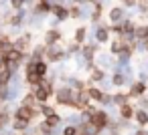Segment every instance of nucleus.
Segmentation results:
<instances>
[{
  "instance_id": "22",
  "label": "nucleus",
  "mask_w": 148,
  "mask_h": 135,
  "mask_svg": "<svg viewBox=\"0 0 148 135\" xmlns=\"http://www.w3.org/2000/svg\"><path fill=\"white\" fill-rule=\"evenodd\" d=\"M114 83H116V85H122V83H124V77L116 75V77H114Z\"/></svg>"
},
{
  "instance_id": "15",
  "label": "nucleus",
  "mask_w": 148,
  "mask_h": 135,
  "mask_svg": "<svg viewBox=\"0 0 148 135\" xmlns=\"http://www.w3.org/2000/svg\"><path fill=\"white\" fill-rule=\"evenodd\" d=\"M144 89H146V87H144V83H136V85L132 87V95H142V93H144Z\"/></svg>"
},
{
  "instance_id": "8",
  "label": "nucleus",
  "mask_w": 148,
  "mask_h": 135,
  "mask_svg": "<svg viewBox=\"0 0 148 135\" xmlns=\"http://www.w3.org/2000/svg\"><path fill=\"white\" fill-rule=\"evenodd\" d=\"M29 127H31V125H29L27 121H21V119H12V121H10V127H8V129H12L14 133H23V131H27Z\"/></svg>"
},
{
  "instance_id": "2",
  "label": "nucleus",
  "mask_w": 148,
  "mask_h": 135,
  "mask_svg": "<svg viewBox=\"0 0 148 135\" xmlns=\"http://www.w3.org/2000/svg\"><path fill=\"white\" fill-rule=\"evenodd\" d=\"M75 93L77 91H73L69 85H63V87H59V89H55V101H57V105H63V107H73V103H75Z\"/></svg>"
},
{
  "instance_id": "20",
  "label": "nucleus",
  "mask_w": 148,
  "mask_h": 135,
  "mask_svg": "<svg viewBox=\"0 0 148 135\" xmlns=\"http://www.w3.org/2000/svg\"><path fill=\"white\" fill-rule=\"evenodd\" d=\"M122 115H124V117H132V109H130L128 105H122Z\"/></svg>"
},
{
  "instance_id": "13",
  "label": "nucleus",
  "mask_w": 148,
  "mask_h": 135,
  "mask_svg": "<svg viewBox=\"0 0 148 135\" xmlns=\"http://www.w3.org/2000/svg\"><path fill=\"white\" fill-rule=\"evenodd\" d=\"M136 36H138V38H142V41H148V26L138 28V30H136Z\"/></svg>"
},
{
  "instance_id": "5",
  "label": "nucleus",
  "mask_w": 148,
  "mask_h": 135,
  "mask_svg": "<svg viewBox=\"0 0 148 135\" xmlns=\"http://www.w3.org/2000/svg\"><path fill=\"white\" fill-rule=\"evenodd\" d=\"M35 73H37L41 79H45V77L49 75V63H47L45 59H41V61H35Z\"/></svg>"
},
{
  "instance_id": "7",
  "label": "nucleus",
  "mask_w": 148,
  "mask_h": 135,
  "mask_svg": "<svg viewBox=\"0 0 148 135\" xmlns=\"http://www.w3.org/2000/svg\"><path fill=\"white\" fill-rule=\"evenodd\" d=\"M18 103H21V105H25V107H33V109H35V107H39V103H37V99H35V95H33L31 91H27V93L21 97V101H18Z\"/></svg>"
},
{
  "instance_id": "4",
  "label": "nucleus",
  "mask_w": 148,
  "mask_h": 135,
  "mask_svg": "<svg viewBox=\"0 0 148 135\" xmlns=\"http://www.w3.org/2000/svg\"><path fill=\"white\" fill-rule=\"evenodd\" d=\"M89 123H93L97 129H101V127H106L108 125V115L103 113V111H93L91 113V121Z\"/></svg>"
},
{
  "instance_id": "19",
  "label": "nucleus",
  "mask_w": 148,
  "mask_h": 135,
  "mask_svg": "<svg viewBox=\"0 0 148 135\" xmlns=\"http://www.w3.org/2000/svg\"><path fill=\"white\" fill-rule=\"evenodd\" d=\"M120 14H122V10H118V8H114V10L110 12V18H112V20H118V18H120Z\"/></svg>"
},
{
  "instance_id": "14",
  "label": "nucleus",
  "mask_w": 148,
  "mask_h": 135,
  "mask_svg": "<svg viewBox=\"0 0 148 135\" xmlns=\"http://www.w3.org/2000/svg\"><path fill=\"white\" fill-rule=\"evenodd\" d=\"M79 133V129L75 127V125H67V127H63V135H77Z\"/></svg>"
},
{
  "instance_id": "1",
  "label": "nucleus",
  "mask_w": 148,
  "mask_h": 135,
  "mask_svg": "<svg viewBox=\"0 0 148 135\" xmlns=\"http://www.w3.org/2000/svg\"><path fill=\"white\" fill-rule=\"evenodd\" d=\"M37 117H41V113H39V107H25V105H16L14 109H12V119H21V121H27L29 125H33V121L37 119Z\"/></svg>"
},
{
  "instance_id": "11",
  "label": "nucleus",
  "mask_w": 148,
  "mask_h": 135,
  "mask_svg": "<svg viewBox=\"0 0 148 135\" xmlns=\"http://www.w3.org/2000/svg\"><path fill=\"white\" fill-rule=\"evenodd\" d=\"M87 95H89V99H95V101H103V97H106L99 89H93V87L87 89Z\"/></svg>"
},
{
  "instance_id": "21",
  "label": "nucleus",
  "mask_w": 148,
  "mask_h": 135,
  "mask_svg": "<svg viewBox=\"0 0 148 135\" xmlns=\"http://www.w3.org/2000/svg\"><path fill=\"white\" fill-rule=\"evenodd\" d=\"M91 79H93V81H101V79H103V73H101V71H93Z\"/></svg>"
},
{
  "instance_id": "12",
  "label": "nucleus",
  "mask_w": 148,
  "mask_h": 135,
  "mask_svg": "<svg viewBox=\"0 0 148 135\" xmlns=\"http://www.w3.org/2000/svg\"><path fill=\"white\" fill-rule=\"evenodd\" d=\"M8 4H10V8H12L14 12L25 10V0H8Z\"/></svg>"
},
{
  "instance_id": "6",
  "label": "nucleus",
  "mask_w": 148,
  "mask_h": 135,
  "mask_svg": "<svg viewBox=\"0 0 148 135\" xmlns=\"http://www.w3.org/2000/svg\"><path fill=\"white\" fill-rule=\"evenodd\" d=\"M55 16H57V20H65V18H69V8H65L63 4H53V10H51Z\"/></svg>"
},
{
  "instance_id": "18",
  "label": "nucleus",
  "mask_w": 148,
  "mask_h": 135,
  "mask_svg": "<svg viewBox=\"0 0 148 135\" xmlns=\"http://www.w3.org/2000/svg\"><path fill=\"white\" fill-rule=\"evenodd\" d=\"M97 41H108V30L106 28H97Z\"/></svg>"
},
{
  "instance_id": "16",
  "label": "nucleus",
  "mask_w": 148,
  "mask_h": 135,
  "mask_svg": "<svg viewBox=\"0 0 148 135\" xmlns=\"http://www.w3.org/2000/svg\"><path fill=\"white\" fill-rule=\"evenodd\" d=\"M83 38H85V26L77 28V32H75V41L77 43H83Z\"/></svg>"
},
{
  "instance_id": "23",
  "label": "nucleus",
  "mask_w": 148,
  "mask_h": 135,
  "mask_svg": "<svg viewBox=\"0 0 148 135\" xmlns=\"http://www.w3.org/2000/svg\"><path fill=\"white\" fill-rule=\"evenodd\" d=\"M138 135H146V133H144V131H140V133H138Z\"/></svg>"
},
{
  "instance_id": "10",
  "label": "nucleus",
  "mask_w": 148,
  "mask_h": 135,
  "mask_svg": "<svg viewBox=\"0 0 148 135\" xmlns=\"http://www.w3.org/2000/svg\"><path fill=\"white\" fill-rule=\"evenodd\" d=\"M39 113H41V117L45 119V117H49V115H53V113H57V111H55V107L49 105V103H39Z\"/></svg>"
},
{
  "instance_id": "3",
  "label": "nucleus",
  "mask_w": 148,
  "mask_h": 135,
  "mask_svg": "<svg viewBox=\"0 0 148 135\" xmlns=\"http://www.w3.org/2000/svg\"><path fill=\"white\" fill-rule=\"evenodd\" d=\"M61 41V32L57 30V28H49L47 32H45V47H53V45H57Z\"/></svg>"
},
{
  "instance_id": "9",
  "label": "nucleus",
  "mask_w": 148,
  "mask_h": 135,
  "mask_svg": "<svg viewBox=\"0 0 148 135\" xmlns=\"http://www.w3.org/2000/svg\"><path fill=\"white\" fill-rule=\"evenodd\" d=\"M43 121H45V123H47L51 129H55V127H59V125H61V121H63V119H61V115H59V113H53V115L45 117Z\"/></svg>"
},
{
  "instance_id": "17",
  "label": "nucleus",
  "mask_w": 148,
  "mask_h": 135,
  "mask_svg": "<svg viewBox=\"0 0 148 135\" xmlns=\"http://www.w3.org/2000/svg\"><path fill=\"white\" fill-rule=\"evenodd\" d=\"M136 119H138V123H140V125L148 123V115H146L144 111H138V113H136Z\"/></svg>"
}]
</instances>
